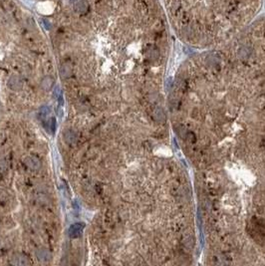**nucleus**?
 Instances as JSON below:
<instances>
[{
	"label": "nucleus",
	"mask_w": 265,
	"mask_h": 266,
	"mask_svg": "<svg viewBox=\"0 0 265 266\" xmlns=\"http://www.w3.org/2000/svg\"><path fill=\"white\" fill-rule=\"evenodd\" d=\"M170 25L191 46L211 48L249 24L261 0H161Z\"/></svg>",
	"instance_id": "obj_1"
},
{
	"label": "nucleus",
	"mask_w": 265,
	"mask_h": 266,
	"mask_svg": "<svg viewBox=\"0 0 265 266\" xmlns=\"http://www.w3.org/2000/svg\"><path fill=\"white\" fill-rule=\"evenodd\" d=\"M24 163L26 165V166L36 172V170H39L41 169V162L40 159L36 158V157H33V155H29V157L25 158L24 159Z\"/></svg>",
	"instance_id": "obj_2"
},
{
	"label": "nucleus",
	"mask_w": 265,
	"mask_h": 266,
	"mask_svg": "<svg viewBox=\"0 0 265 266\" xmlns=\"http://www.w3.org/2000/svg\"><path fill=\"white\" fill-rule=\"evenodd\" d=\"M84 230V224L83 223H74L69 228V235L72 238H77L81 236Z\"/></svg>",
	"instance_id": "obj_3"
},
{
	"label": "nucleus",
	"mask_w": 265,
	"mask_h": 266,
	"mask_svg": "<svg viewBox=\"0 0 265 266\" xmlns=\"http://www.w3.org/2000/svg\"><path fill=\"white\" fill-rule=\"evenodd\" d=\"M64 140L68 144V145H73L78 140L77 134L73 130H66L64 132Z\"/></svg>",
	"instance_id": "obj_4"
},
{
	"label": "nucleus",
	"mask_w": 265,
	"mask_h": 266,
	"mask_svg": "<svg viewBox=\"0 0 265 266\" xmlns=\"http://www.w3.org/2000/svg\"><path fill=\"white\" fill-rule=\"evenodd\" d=\"M53 85H54V78L51 77V76H45V77L42 79V81H41V86H42V88L44 90H50Z\"/></svg>",
	"instance_id": "obj_5"
},
{
	"label": "nucleus",
	"mask_w": 265,
	"mask_h": 266,
	"mask_svg": "<svg viewBox=\"0 0 265 266\" xmlns=\"http://www.w3.org/2000/svg\"><path fill=\"white\" fill-rule=\"evenodd\" d=\"M50 115V109H49L48 107H43V108H41V110H40V114H39V117H40V119L42 120L43 122H45L47 120V118H48V116Z\"/></svg>",
	"instance_id": "obj_6"
},
{
	"label": "nucleus",
	"mask_w": 265,
	"mask_h": 266,
	"mask_svg": "<svg viewBox=\"0 0 265 266\" xmlns=\"http://www.w3.org/2000/svg\"><path fill=\"white\" fill-rule=\"evenodd\" d=\"M38 257H39L40 260H48L50 258V253L47 250H41L38 254Z\"/></svg>",
	"instance_id": "obj_7"
},
{
	"label": "nucleus",
	"mask_w": 265,
	"mask_h": 266,
	"mask_svg": "<svg viewBox=\"0 0 265 266\" xmlns=\"http://www.w3.org/2000/svg\"><path fill=\"white\" fill-rule=\"evenodd\" d=\"M7 170V166L4 162H0V176L4 174Z\"/></svg>",
	"instance_id": "obj_8"
},
{
	"label": "nucleus",
	"mask_w": 265,
	"mask_h": 266,
	"mask_svg": "<svg viewBox=\"0 0 265 266\" xmlns=\"http://www.w3.org/2000/svg\"><path fill=\"white\" fill-rule=\"evenodd\" d=\"M39 1H42V0H39ZM47 1H48V0H47Z\"/></svg>",
	"instance_id": "obj_9"
}]
</instances>
